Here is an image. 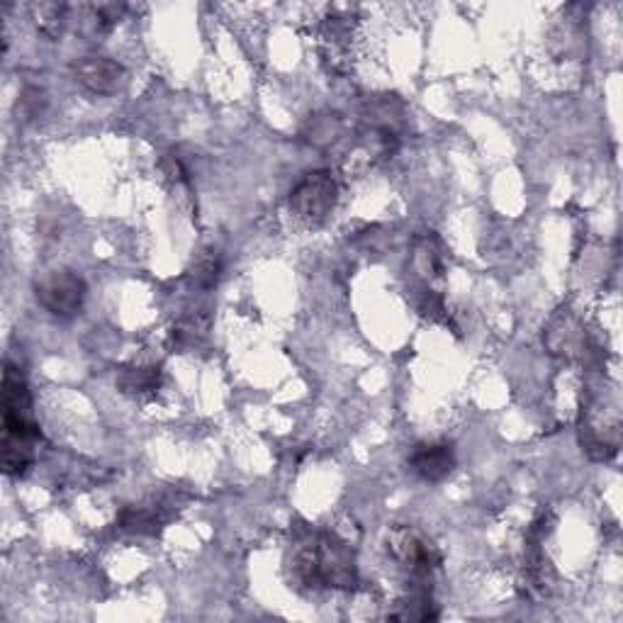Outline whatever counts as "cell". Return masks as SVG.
<instances>
[{
	"label": "cell",
	"instance_id": "1",
	"mask_svg": "<svg viewBox=\"0 0 623 623\" xmlns=\"http://www.w3.org/2000/svg\"><path fill=\"white\" fill-rule=\"evenodd\" d=\"M42 438L32 417V393L18 365L6 363L3 373V470L22 478L34 460V444Z\"/></svg>",
	"mask_w": 623,
	"mask_h": 623
},
{
	"label": "cell",
	"instance_id": "2",
	"mask_svg": "<svg viewBox=\"0 0 623 623\" xmlns=\"http://www.w3.org/2000/svg\"><path fill=\"white\" fill-rule=\"evenodd\" d=\"M292 568L308 588L351 590L359 582L356 558L349 543L339 541L334 533H320L312 543H304L295 553Z\"/></svg>",
	"mask_w": 623,
	"mask_h": 623
},
{
	"label": "cell",
	"instance_id": "3",
	"mask_svg": "<svg viewBox=\"0 0 623 623\" xmlns=\"http://www.w3.org/2000/svg\"><path fill=\"white\" fill-rule=\"evenodd\" d=\"M339 200V186L329 170H312L290 193V210L304 222H322L334 210Z\"/></svg>",
	"mask_w": 623,
	"mask_h": 623
},
{
	"label": "cell",
	"instance_id": "4",
	"mask_svg": "<svg viewBox=\"0 0 623 623\" xmlns=\"http://www.w3.org/2000/svg\"><path fill=\"white\" fill-rule=\"evenodd\" d=\"M34 295L49 314L61 316V320H71V316H76L83 308L85 280L79 273L61 268V271L46 273L40 283H37Z\"/></svg>",
	"mask_w": 623,
	"mask_h": 623
},
{
	"label": "cell",
	"instance_id": "5",
	"mask_svg": "<svg viewBox=\"0 0 623 623\" xmlns=\"http://www.w3.org/2000/svg\"><path fill=\"white\" fill-rule=\"evenodd\" d=\"M387 551L414 575H429L434 568L442 565V553L436 551V546L412 527L393 529L387 536Z\"/></svg>",
	"mask_w": 623,
	"mask_h": 623
},
{
	"label": "cell",
	"instance_id": "6",
	"mask_svg": "<svg viewBox=\"0 0 623 623\" xmlns=\"http://www.w3.org/2000/svg\"><path fill=\"white\" fill-rule=\"evenodd\" d=\"M73 76L85 91L95 95H113L125 83V69L110 56H83L73 64Z\"/></svg>",
	"mask_w": 623,
	"mask_h": 623
},
{
	"label": "cell",
	"instance_id": "7",
	"mask_svg": "<svg viewBox=\"0 0 623 623\" xmlns=\"http://www.w3.org/2000/svg\"><path fill=\"white\" fill-rule=\"evenodd\" d=\"M456 466V454L448 444H422L412 450L409 470L424 482H442Z\"/></svg>",
	"mask_w": 623,
	"mask_h": 623
},
{
	"label": "cell",
	"instance_id": "8",
	"mask_svg": "<svg viewBox=\"0 0 623 623\" xmlns=\"http://www.w3.org/2000/svg\"><path fill=\"white\" fill-rule=\"evenodd\" d=\"M414 266L429 280L444 276V253L438 251V241L434 237H422L414 241Z\"/></svg>",
	"mask_w": 623,
	"mask_h": 623
},
{
	"label": "cell",
	"instance_id": "9",
	"mask_svg": "<svg viewBox=\"0 0 623 623\" xmlns=\"http://www.w3.org/2000/svg\"><path fill=\"white\" fill-rule=\"evenodd\" d=\"M162 385V373L154 368H127L120 375V387L127 395H149Z\"/></svg>",
	"mask_w": 623,
	"mask_h": 623
},
{
	"label": "cell",
	"instance_id": "10",
	"mask_svg": "<svg viewBox=\"0 0 623 623\" xmlns=\"http://www.w3.org/2000/svg\"><path fill=\"white\" fill-rule=\"evenodd\" d=\"M34 18H37V28H40L46 37H56L64 32V24L69 20V6L61 3H42L34 8Z\"/></svg>",
	"mask_w": 623,
	"mask_h": 623
},
{
	"label": "cell",
	"instance_id": "11",
	"mask_svg": "<svg viewBox=\"0 0 623 623\" xmlns=\"http://www.w3.org/2000/svg\"><path fill=\"white\" fill-rule=\"evenodd\" d=\"M117 523H120L122 531L139 533V536L156 533V529H158V519H156L154 511L142 509V507L122 509L120 517H117Z\"/></svg>",
	"mask_w": 623,
	"mask_h": 623
},
{
	"label": "cell",
	"instance_id": "12",
	"mask_svg": "<svg viewBox=\"0 0 623 623\" xmlns=\"http://www.w3.org/2000/svg\"><path fill=\"white\" fill-rule=\"evenodd\" d=\"M219 276H222V256H219V251H215V249L205 251L193 268V278L198 280L200 288L210 290L217 285Z\"/></svg>",
	"mask_w": 623,
	"mask_h": 623
}]
</instances>
